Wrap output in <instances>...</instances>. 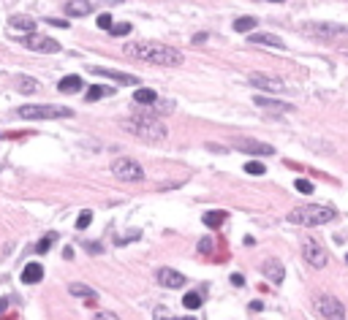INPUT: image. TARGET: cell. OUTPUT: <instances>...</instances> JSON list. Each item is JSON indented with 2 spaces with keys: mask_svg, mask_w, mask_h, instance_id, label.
Returning <instances> with one entry per match:
<instances>
[{
  "mask_svg": "<svg viewBox=\"0 0 348 320\" xmlns=\"http://www.w3.org/2000/svg\"><path fill=\"white\" fill-rule=\"evenodd\" d=\"M204 41H207V35H204V33H199V35L193 38V44H204Z\"/></svg>",
  "mask_w": 348,
  "mask_h": 320,
  "instance_id": "40",
  "label": "cell"
},
{
  "mask_svg": "<svg viewBox=\"0 0 348 320\" xmlns=\"http://www.w3.org/2000/svg\"><path fill=\"white\" fill-rule=\"evenodd\" d=\"M337 217V212L332 206H321V204H307V206H296L289 212L286 220L294 225H305V228H316V225H326Z\"/></svg>",
  "mask_w": 348,
  "mask_h": 320,
  "instance_id": "3",
  "label": "cell"
},
{
  "mask_svg": "<svg viewBox=\"0 0 348 320\" xmlns=\"http://www.w3.org/2000/svg\"><path fill=\"white\" fill-rule=\"evenodd\" d=\"M90 11H93L90 0H65V14L68 17H87Z\"/></svg>",
  "mask_w": 348,
  "mask_h": 320,
  "instance_id": "15",
  "label": "cell"
},
{
  "mask_svg": "<svg viewBox=\"0 0 348 320\" xmlns=\"http://www.w3.org/2000/svg\"><path fill=\"white\" fill-rule=\"evenodd\" d=\"M123 54L142 63H153V65H183L185 54L180 49L169 47V44H158V41H131L123 47Z\"/></svg>",
  "mask_w": 348,
  "mask_h": 320,
  "instance_id": "1",
  "label": "cell"
},
{
  "mask_svg": "<svg viewBox=\"0 0 348 320\" xmlns=\"http://www.w3.org/2000/svg\"><path fill=\"white\" fill-rule=\"evenodd\" d=\"M210 250H213V242H210V239H201V242H199V252H201V255H207Z\"/></svg>",
  "mask_w": 348,
  "mask_h": 320,
  "instance_id": "35",
  "label": "cell"
},
{
  "mask_svg": "<svg viewBox=\"0 0 348 320\" xmlns=\"http://www.w3.org/2000/svg\"><path fill=\"white\" fill-rule=\"evenodd\" d=\"M22 120H68L74 117V111L68 106H49V103H30V106H19L14 111Z\"/></svg>",
  "mask_w": 348,
  "mask_h": 320,
  "instance_id": "4",
  "label": "cell"
},
{
  "mask_svg": "<svg viewBox=\"0 0 348 320\" xmlns=\"http://www.w3.org/2000/svg\"><path fill=\"white\" fill-rule=\"evenodd\" d=\"M302 33L310 35V38H319V41H332V38H348V25H337V22H305L302 25Z\"/></svg>",
  "mask_w": 348,
  "mask_h": 320,
  "instance_id": "5",
  "label": "cell"
},
{
  "mask_svg": "<svg viewBox=\"0 0 348 320\" xmlns=\"http://www.w3.org/2000/svg\"><path fill=\"white\" fill-rule=\"evenodd\" d=\"M93 76H104V79H112V82H117V84H136L139 79L136 76H131V74H123V71H114V68H98V65H93V68H87Z\"/></svg>",
  "mask_w": 348,
  "mask_h": 320,
  "instance_id": "11",
  "label": "cell"
},
{
  "mask_svg": "<svg viewBox=\"0 0 348 320\" xmlns=\"http://www.w3.org/2000/svg\"><path fill=\"white\" fill-rule=\"evenodd\" d=\"M19 44L22 47H27V49H33V52H44V54H54V52H60V44L54 41V38H49V35H41V33H27V35H22L19 38Z\"/></svg>",
  "mask_w": 348,
  "mask_h": 320,
  "instance_id": "7",
  "label": "cell"
},
{
  "mask_svg": "<svg viewBox=\"0 0 348 320\" xmlns=\"http://www.w3.org/2000/svg\"><path fill=\"white\" fill-rule=\"evenodd\" d=\"M68 293L71 296H79V298H84L87 304H93V301H98V293L93 291L90 285H82V282H71L68 285Z\"/></svg>",
  "mask_w": 348,
  "mask_h": 320,
  "instance_id": "16",
  "label": "cell"
},
{
  "mask_svg": "<svg viewBox=\"0 0 348 320\" xmlns=\"http://www.w3.org/2000/svg\"><path fill=\"white\" fill-rule=\"evenodd\" d=\"M153 318H155V320H174L166 307H155V309H153Z\"/></svg>",
  "mask_w": 348,
  "mask_h": 320,
  "instance_id": "33",
  "label": "cell"
},
{
  "mask_svg": "<svg viewBox=\"0 0 348 320\" xmlns=\"http://www.w3.org/2000/svg\"><path fill=\"white\" fill-rule=\"evenodd\" d=\"M231 282H234V285H245V277H242V274H231Z\"/></svg>",
  "mask_w": 348,
  "mask_h": 320,
  "instance_id": "37",
  "label": "cell"
},
{
  "mask_svg": "<svg viewBox=\"0 0 348 320\" xmlns=\"http://www.w3.org/2000/svg\"><path fill=\"white\" fill-rule=\"evenodd\" d=\"M253 103H256V106H259V109H275V111H289V109H291V106H286V103H277V100H269V98H261V95H259V98H256V100H253Z\"/></svg>",
  "mask_w": 348,
  "mask_h": 320,
  "instance_id": "24",
  "label": "cell"
},
{
  "mask_svg": "<svg viewBox=\"0 0 348 320\" xmlns=\"http://www.w3.org/2000/svg\"><path fill=\"white\" fill-rule=\"evenodd\" d=\"M174 320H193V318H174Z\"/></svg>",
  "mask_w": 348,
  "mask_h": 320,
  "instance_id": "42",
  "label": "cell"
},
{
  "mask_svg": "<svg viewBox=\"0 0 348 320\" xmlns=\"http://www.w3.org/2000/svg\"><path fill=\"white\" fill-rule=\"evenodd\" d=\"M294 187H296L299 193H305V196H307V193H313V185H310L307 179H296V182H294Z\"/></svg>",
  "mask_w": 348,
  "mask_h": 320,
  "instance_id": "34",
  "label": "cell"
},
{
  "mask_svg": "<svg viewBox=\"0 0 348 320\" xmlns=\"http://www.w3.org/2000/svg\"><path fill=\"white\" fill-rule=\"evenodd\" d=\"M57 90L63 95H74V93H79V90H82V79H79L77 74L63 76V79H60V84H57Z\"/></svg>",
  "mask_w": 348,
  "mask_h": 320,
  "instance_id": "19",
  "label": "cell"
},
{
  "mask_svg": "<svg viewBox=\"0 0 348 320\" xmlns=\"http://www.w3.org/2000/svg\"><path fill=\"white\" fill-rule=\"evenodd\" d=\"M123 130L139 136L142 141H163L169 136V128L153 114H134L123 123Z\"/></svg>",
  "mask_w": 348,
  "mask_h": 320,
  "instance_id": "2",
  "label": "cell"
},
{
  "mask_svg": "<svg viewBox=\"0 0 348 320\" xmlns=\"http://www.w3.org/2000/svg\"><path fill=\"white\" fill-rule=\"evenodd\" d=\"M109 95H114L112 87H104V84H93V87L87 90V103H93V100H98V98H109Z\"/></svg>",
  "mask_w": 348,
  "mask_h": 320,
  "instance_id": "23",
  "label": "cell"
},
{
  "mask_svg": "<svg viewBox=\"0 0 348 320\" xmlns=\"http://www.w3.org/2000/svg\"><path fill=\"white\" fill-rule=\"evenodd\" d=\"M237 149L250 152V155H275V147L261 144V141H250V139H240L237 141Z\"/></svg>",
  "mask_w": 348,
  "mask_h": 320,
  "instance_id": "14",
  "label": "cell"
},
{
  "mask_svg": "<svg viewBox=\"0 0 348 320\" xmlns=\"http://www.w3.org/2000/svg\"><path fill=\"white\" fill-rule=\"evenodd\" d=\"M8 25H11L14 30H25V33H33V30H36V19H30V17H11Z\"/></svg>",
  "mask_w": 348,
  "mask_h": 320,
  "instance_id": "21",
  "label": "cell"
},
{
  "mask_svg": "<svg viewBox=\"0 0 348 320\" xmlns=\"http://www.w3.org/2000/svg\"><path fill=\"white\" fill-rule=\"evenodd\" d=\"M155 100H158V93L150 87H139L134 93V103H139V106H153Z\"/></svg>",
  "mask_w": 348,
  "mask_h": 320,
  "instance_id": "20",
  "label": "cell"
},
{
  "mask_svg": "<svg viewBox=\"0 0 348 320\" xmlns=\"http://www.w3.org/2000/svg\"><path fill=\"white\" fill-rule=\"evenodd\" d=\"M93 320H120V318H117V315H112V312H98Z\"/></svg>",
  "mask_w": 348,
  "mask_h": 320,
  "instance_id": "36",
  "label": "cell"
},
{
  "mask_svg": "<svg viewBox=\"0 0 348 320\" xmlns=\"http://www.w3.org/2000/svg\"><path fill=\"white\" fill-rule=\"evenodd\" d=\"M44 277V266L41 263H27V266L22 269V282H27V285H36V282H41Z\"/></svg>",
  "mask_w": 348,
  "mask_h": 320,
  "instance_id": "17",
  "label": "cell"
},
{
  "mask_svg": "<svg viewBox=\"0 0 348 320\" xmlns=\"http://www.w3.org/2000/svg\"><path fill=\"white\" fill-rule=\"evenodd\" d=\"M112 174L114 179L120 182H142L144 179V169L136 160H131V157H120V160H114L112 163Z\"/></svg>",
  "mask_w": 348,
  "mask_h": 320,
  "instance_id": "6",
  "label": "cell"
},
{
  "mask_svg": "<svg viewBox=\"0 0 348 320\" xmlns=\"http://www.w3.org/2000/svg\"><path fill=\"white\" fill-rule=\"evenodd\" d=\"M245 171L253 174V176H261L267 169H264V163H259V160H248V163H245Z\"/></svg>",
  "mask_w": 348,
  "mask_h": 320,
  "instance_id": "28",
  "label": "cell"
},
{
  "mask_svg": "<svg viewBox=\"0 0 348 320\" xmlns=\"http://www.w3.org/2000/svg\"><path fill=\"white\" fill-rule=\"evenodd\" d=\"M261 274H264V277L269 279L272 285H280V282H283V277H286V271H283V263H280V261H275V258H267V261L261 263Z\"/></svg>",
  "mask_w": 348,
  "mask_h": 320,
  "instance_id": "13",
  "label": "cell"
},
{
  "mask_svg": "<svg viewBox=\"0 0 348 320\" xmlns=\"http://www.w3.org/2000/svg\"><path fill=\"white\" fill-rule=\"evenodd\" d=\"M52 245H54V233H49V236H44L41 242H38V245H36V250H38V252H41V255H44V252H47V250H49V247H52Z\"/></svg>",
  "mask_w": 348,
  "mask_h": 320,
  "instance_id": "30",
  "label": "cell"
},
{
  "mask_svg": "<svg viewBox=\"0 0 348 320\" xmlns=\"http://www.w3.org/2000/svg\"><path fill=\"white\" fill-rule=\"evenodd\" d=\"M302 255H305V261L310 263L313 269H324L326 263H329V255H326L324 245L316 242V239H305V242H302Z\"/></svg>",
  "mask_w": 348,
  "mask_h": 320,
  "instance_id": "9",
  "label": "cell"
},
{
  "mask_svg": "<svg viewBox=\"0 0 348 320\" xmlns=\"http://www.w3.org/2000/svg\"><path fill=\"white\" fill-rule=\"evenodd\" d=\"M346 261H348V255H346Z\"/></svg>",
  "mask_w": 348,
  "mask_h": 320,
  "instance_id": "44",
  "label": "cell"
},
{
  "mask_svg": "<svg viewBox=\"0 0 348 320\" xmlns=\"http://www.w3.org/2000/svg\"><path fill=\"white\" fill-rule=\"evenodd\" d=\"M155 279H158L161 288H171V291H177V288L185 285V277L180 271H174V269H158V274H155Z\"/></svg>",
  "mask_w": 348,
  "mask_h": 320,
  "instance_id": "12",
  "label": "cell"
},
{
  "mask_svg": "<svg viewBox=\"0 0 348 320\" xmlns=\"http://www.w3.org/2000/svg\"><path fill=\"white\" fill-rule=\"evenodd\" d=\"M19 90H22V93H36L38 84H36V79H30V76H22V79H19Z\"/></svg>",
  "mask_w": 348,
  "mask_h": 320,
  "instance_id": "27",
  "label": "cell"
},
{
  "mask_svg": "<svg viewBox=\"0 0 348 320\" xmlns=\"http://www.w3.org/2000/svg\"><path fill=\"white\" fill-rule=\"evenodd\" d=\"M109 33H112V35H128V33H131V25H128V22L112 25V27H109Z\"/></svg>",
  "mask_w": 348,
  "mask_h": 320,
  "instance_id": "32",
  "label": "cell"
},
{
  "mask_svg": "<svg viewBox=\"0 0 348 320\" xmlns=\"http://www.w3.org/2000/svg\"><path fill=\"white\" fill-rule=\"evenodd\" d=\"M272 3H286V0H272Z\"/></svg>",
  "mask_w": 348,
  "mask_h": 320,
  "instance_id": "43",
  "label": "cell"
},
{
  "mask_svg": "<svg viewBox=\"0 0 348 320\" xmlns=\"http://www.w3.org/2000/svg\"><path fill=\"white\" fill-rule=\"evenodd\" d=\"M84 247H87L90 252H101V245H87V242H84Z\"/></svg>",
  "mask_w": 348,
  "mask_h": 320,
  "instance_id": "39",
  "label": "cell"
},
{
  "mask_svg": "<svg viewBox=\"0 0 348 320\" xmlns=\"http://www.w3.org/2000/svg\"><path fill=\"white\" fill-rule=\"evenodd\" d=\"M90 222H93V212H82V215L77 217V228H79V231H84Z\"/></svg>",
  "mask_w": 348,
  "mask_h": 320,
  "instance_id": "31",
  "label": "cell"
},
{
  "mask_svg": "<svg viewBox=\"0 0 348 320\" xmlns=\"http://www.w3.org/2000/svg\"><path fill=\"white\" fill-rule=\"evenodd\" d=\"M250 44H261V47H275V49H283V38H277L272 33H253L248 38Z\"/></svg>",
  "mask_w": 348,
  "mask_h": 320,
  "instance_id": "18",
  "label": "cell"
},
{
  "mask_svg": "<svg viewBox=\"0 0 348 320\" xmlns=\"http://www.w3.org/2000/svg\"><path fill=\"white\" fill-rule=\"evenodd\" d=\"M343 54H348V44H346V47H343Z\"/></svg>",
  "mask_w": 348,
  "mask_h": 320,
  "instance_id": "41",
  "label": "cell"
},
{
  "mask_svg": "<svg viewBox=\"0 0 348 320\" xmlns=\"http://www.w3.org/2000/svg\"><path fill=\"white\" fill-rule=\"evenodd\" d=\"M316 312L324 320H346V307L335 296H319L316 298Z\"/></svg>",
  "mask_w": 348,
  "mask_h": 320,
  "instance_id": "8",
  "label": "cell"
},
{
  "mask_svg": "<svg viewBox=\"0 0 348 320\" xmlns=\"http://www.w3.org/2000/svg\"><path fill=\"white\" fill-rule=\"evenodd\" d=\"M201 293L199 291H190V293H185V298H183V304H185V309H199L201 307Z\"/></svg>",
  "mask_w": 348,
  "mask_h": 320,
  "instance_id": "26",
  "label": "cell"
},
{
  "mask_svg": "<svg viewBox=\"0 0 348 320\" xmlns=\"http://www.w3.org/2000/svg\"><path fill=\"white\" fill-rule=\"evenodd\" d=\"M49 22H52L54 27H68V22H63V19H49Z\"/></svg>",
  "mask_w": 348,
  "mask_h": 320,
  "instance_id": "38",
  "label": "cell"
},
{
  "mask_svg": "<svg viewBox=\"0 0 348 320\" xmlns=\"http://www.w3.org/2000/svg\"><path fill=\"white\" fill-rule=\"evenodd\" d=\"M201 220H204V225H207V228H220V225L226 222V212H220V209L207 212V215L201 217Z\"/></svg>",
  "mask_w": 348,
  "mask_h": 320,
  "instance_id": "22",
  "label": "cell"
},
{
  "mask_svg": "<svg viewBox=\"0 0 348 320\" xmlns=\"http://www.w3.org/2000/svg\"><path fill=\"white\" fill-rule=\"evenodd\" d=\"M253 27H256V19H253V17H240V19H234V30H237V33H250Z\"/></svg>",
  "mask_w": 348,
  "mask_h": 320,
  "instance_id": "25",
  "label": "cell"
},
{
  "mask_svg": "<svg viewBox=\"0 0 348 320\" xmlns=\"http://www.w3.org/2000/svg\"><path fill=\"white\" fill-rule=\"evenodd\" d=\"M95 25H98V27L101 30H109V27H112V14H98V17H95Z\"/></svg>",
  "mask_w": 348,
  "mask_h": 320,
  "instance_id": "29",
  "label": "cell"
},
{
  "mask_svg": "<svg viewBox=\"0 0 348 320\" xmlns=\"http://www.w3.org/2000/svg\"><path fill=\"white\" fill-rule=\"evenodd\" d=\"M248 82L259 90H267V93H286V90H289V84H286L283 79L269 76V74H259V71H253V74L248 76Z\"/></svg>",
  "mask_w": 348,
  "mask_h": 320,
  "instance_id": "10",
  "label": "cell"
}]
</instances>
